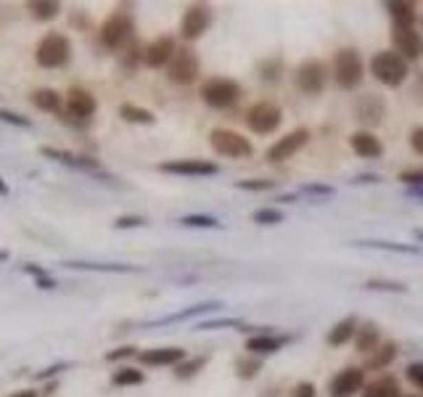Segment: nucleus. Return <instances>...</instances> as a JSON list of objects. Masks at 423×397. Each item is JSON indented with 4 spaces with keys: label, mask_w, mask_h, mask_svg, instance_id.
Returning <instances> with one entry per match:
<instances>
[{
    "label": "nucleus",
    "mask_w": 423,
    "mask_h": 397,
    "mask_svg": "<svg viewBox=\"0 0 423 397\" xmlns=\"http://www.w3.org/2000/svg\"><path fill=\"white\" fill-rule=\"evenodd\" d=\"M365 77V67H362V58L355 48H341L334 56V80L341 90H355L360 87Z\"/></svg>",
    "instance_id": "obj_3"
},
{
    "label": "nucleus",
    "mask_w": 423,
    "mask_h": 397,
    "mask_svg": "<svg viewBox=\"0 0 423 397\" xmlns=\"http://www.w3.org/2000/svg\"><path fill=\"white\" fill-rule=\"evenodd\" d=\"M291 397H315V387H312L310 381H305V384H296V387H294V392H291Z\"/></svg>",
    "instance_id": "obj_50"
},
{
    "label": "nucleus",
    "mask_w": 423,
    "mask_h": 397,
    "mask_svg": "<svg viewBox=\"0 0 423 397\" xmlns=\"http://www.w3.org/2000/svg\"><path fill=\"white\" fill-rule=\"evenodd\" d=\"M405 374H407V381H410L413 387L423 389V363H410Z\"/></svg>",
    "instance_id": "obj_46"
},
{
    "label": "nucleus",
    "mask_w": 423,
    "mask_h": 397,
    "mask_svg": "<svg viewBox=\"0 0 423 397\" xmlns=\"http://www.w3.org/2000/svg\"><path fill=\"white\" fill-rule=\"evenodd\" d=\"M352 111H355L357 122H362L368 127H376V125H381V120L387 117V101L381 96H376V93H365V96H360L355 101Z\"/></svg>",
    "instance_id": "obj_16"
},
{
    "label": "nucleus",
    "mask_w": 423,
    "mask_h": 397,
    "mask_svg": "<svg viewBox=\"0 0 423 397\" xmlns=\"http://www.w3.org/2000/svg\"><path fill=\"white\" fill-rule=\"evenodd\" d=\"M349 146L362 159H378V156L384 154V143L376 138L373 133H368V130H357L355 136L349 138Z\"/></svg>",
    "instance_id": "obj_22"
},
{
    "label": "nucleus",
    "mask_w": 423,
    "mask_h": 397,
    "mask_svg": "<svg viewBox=\"0 0 423 397\" xmlns=\"http://www.w3.org/2000/svg\"><path fill=\"white\" fill-rule=\"evenodd\" d=\"M167 77L175 85H191L199 77V56L186 45L177 48L172 61L167 64Z\"/></svg>",
    "instance_id": "obj_9"
},
{
    "label": "nucleus",
    "mask_w": 423,
    "mask_h": 397,
    "mask_svg": "<svg viewBox=\"0 0 423 397\" xmlns=\"http://www.w3.org/2000/svg\"><path fill=\"white\" fill-rule=\"evenodd\" d=\"M30 11H32V17L37 21H51V19L58 17L61 3H56V0H34V3H30Z\"/></svg>",
    "instance_id": "obj_33"
},
{
    "label": "nucleus",
    "mask_w": 423,
    "mask_h": 397,
    "mask_svg": "<svg viewBox=\"0 0 423 397\" xmlns=\"http://www.w3.org/2000/svg\"><path fill=\"white\" fill-rule=\"evenodd\" d=\"M381 345V331L376 323H362V326L357 328L355 334V347L357 352H362V355H371L376 347Z\"/></svg>",
    "instance_id": "obj_27"
},
{
    "label": "nucleus",
    "mask_w": 423,
    "mask_h": 397,
    "mask_svg": "<svg viewBox=\"0 0 423 397\" xmlns=\"http://www.w3.org/2000/svg\"><path fill=\"white\" fill-rule=\"evenodd\" d=\"M34 286H37V289H45V292H53V289H58V281H56L53 276L37 278V281H34Z\"/></svg>",
    "instance_id": "obj_51"
},
{
    "label": "nucleus",
    "mask_w": 423,
    "mask_h": 397,
    "mask_svg": "<svg viewBox=\"0 0 423 397\" xmlns=\"http://www.w3.org/2000/svg\"><path fill=\"white\" fill-rule=\"evenodd\" d=\"M138 361L143 365H180L186 361V350L183 347H153L138 352Z\"/></svg>",
    "instance_id": "obj_20"
},
{
    "label": "nucleus",
    "mask_w": 423,
    "mask_h": 397,
    "mask_svg": "<svg viewBox=\"0 0 423 397\" xmlns=\"http://www.w3.org/2000/svg\"><path fill=\"white\" fill-rule=\"evenodd\" d=\"M209 146L220 156H228V159H246V156L254 154L252 140L243 138L236 130H228V127H215L209 133Z\"/></svg>",
    "instance_id": "obj_5"
},
{
    "label": "nucleus",
    "mask_w": 423,
    "mask_h": 397,
    "mask_svg": "<svg viewBox=\"0 0 423 397\" xmlns=\"http://www.w3.org/2000/svg\"><path fill=\"white\" fill-rule=\"evenodd\" d=\"M143 225H149V220L143 217V215H122L114 220V228L117 230H127V228H143Z\"/></svg>",
    "instance_id": "obj_41"
},
{
    "label": "nucleus",
    "mask_w": 423,
    "mask_h": 397,
    "mask_svg": "<svg viewBox=\"0 0 423 397\" xmlns=\"http://www.w3.org/2000/svg\"><path fill=\"white\" fill-rule=\"evenodd\" d=\"M384 11H389L391 24H400V27H413L415 24V3H405V0H387L384 3Z\"/></svg>",
    "instance_id": "obj_24"
},
{
    "label": "nucleus",
    "mask_w": 423,
    "mask_h": 397,
    "mask_svg": "<svg viewBox=\"0 0 423 397\" xmlns=\"http://www.w3.org/2000/svg\"><path fill=\"white\" fill-rule=\"evenodd\" d=\"M362 387H365V368L349 365V368H341L331 379L328 392L331 397H355L357 392H362Z\"/></svg>",
    "instance_id": "obj_12"
},
{
    "label": "nucleus",
    "mask_w": 423,
    "mask_h": 397,
    "mask_svg": "<svg viewBox=\"0 0 423 397\" xmlns=\"http://www.w3.org/2000/svg\"><path fill=\"white\" fill-rule=\"evenodd\" d=\"M74 363L72 361H64V363H53V365H48V368H43V371H37L34 374V379L37 381H48V379H53V376H58L61 371H67V368H72Z\"/></svg>",
    "instance_id": "obj_42"
},
{
    "label": "nucleus",
    "mask_w": 423,
    "mask_h": 397,
    "mask_svg": "<svg viewBox=\"0 0 423 397\" xmlns=\"http://www.w3.org/2000/svg\"><path fill=\"white\" fill-rule=\"evenodd\" d=\"M236 189H241V191H270V189H275V180H238L236 183Z\"/></svg>",
    "instance_id": "obj_44"
},
{
    "label": "nucleus",
    "mask_w": 423,
    "mask_h": 397,
    "mask_svg": "<svg viewBox=\"0 0 423 397\" xmlns=\"http://www.w3.org/2000/svg\"><path fill=\"white\" fill-rule=\"evenodd\" d=\"M243 326V321L241 318H215V321H204L196 326V331H212V328H241Z\"/></svg>",
    "instance_id": "obj_39"
},
{
    "label": "nucleus",
    "mask_w": 423,
    "mask_h": 397,
    "mask_svg": "<svg viewBox=\"0 0 423 397\" xmlns=\"http://www.w3.org/2000/svg\"><path fill=\"white\" fill-rule=\"evenodd\" d=\"M281 122H283V111L272 101H259L246 111V125L257 136H270L281 127Z\"/></svg>",
    "instance_id": "obj_8"
},
{
    "label": "nucleus",
    "mask_w": 423,
    "mask_h": 397,
    "mask_svg": "<svg viewBox=\"0 0 423 397\" xmlns=\"http://www.w3.org/2000/svg\"><path fill=\"white\" fill-rule=\"evenodd\" d=\"M0 193H3V196H8V193H11V189L6 186V180H3V178H0Z\"/></svg>",
    "instance_id": "obj_55"
},
{
    "label": "nucleus",
    "mask_w": 423,
    "mask_h": 397,
    "mask_svg": "<svg viewBox=\"0 0 423 397\" xmlns=\"http://www.w3.org/2000/svg\"><path fill=\"white\" fill-rule=\"evenodd\" d=\"M413 236H415V239L423 244V228H415V230H413Z\"/></svg>",
    "instance_id": "obj_57"
},
{
    "label": "nucleus",
    "mask_w": 423,
    "mask_h": 397,
    "mask_svg": "<svg viewBox=\"0 0 423 397\" xmlns=\"http://www.w3.org/2000/svg\"><path fill=\"white\" fill-rule=\"evenodd\" d=\"M262 368V361H257V355H249V358H241L236 363V374L241 379H252L257 376V371Z\"/></svg>",
    "instance_id": "obj_38"
},
{
    "label": "nucleus",
    "mask_w": 423,
    "mask_h": 397,
    "mask_svg": "<svg viewBox=\"0 0 423 397\" xmlns=\"http://www.w3.org/2000/svg\"><path fill=\"white\" fill-rule=\"evenodd\" d=\"M328 77H331V72H328V64L325 61H318V58H310L305 64H299L296 67V74H294V83L296 87L307 93V96H318L325 90L328 85Z\"/></svg>",
    "instance_id": "obj_7"
},
{
    "label": "nucleus",
    "mask_w": 423,
    "mask_h": 397,
    "mask_svg": "<svg viewBox=\"0 0 423 397\" xmlns=\"http://www.w3.org/2000/svg\"><path fill=\"white\" fill-rule=\"evenodd\" d=\"M294 199H296V196H294V193H283V196H281V199H278V202H288V204H291V202H294Z\"/></svg>",
    "instance_id": "obj_56"
},
{
    "label": "nucleus",
    "mask_w": 423,
    "mask_h": 397,
    "mask_svg": "<svg viewBox=\"0 0 423 397\" xmlns=\"http://www.w3.org/2000/svg\"><path fill=\"white\" fill-rule=\"evenodd\" d=\"M199 96H202L204 104L212 106V109H230L241 98V85L228 77H209L199 87Z\"/></svg>",
    "instance_id": "obj_4"
},
{
    "label": "nucleus",
    "mask_w": 423,
    "mask_h": 397,
    "mask_svg": "<svg viewBox=\"0 0 423 397\" xmlns=\"http://www.w3.org/2000/svg\"><path fill=\"white\" fill-rule=\"evenodd\" d=\"M391 43H394V51L400 53L407 64L423 56V37L413 27L391 24Z\"/></svg>",
    "instance_id": "obj_13"
},
{
    "label": "nucleus",
    "mask_w": 423,
    "mask_h": 397,
    "mask_svg": "<svg viewBox=\"0 0 423 397\" xmlns=\"http://www.w3.org/2000/svg\"><path fill=\"white\" fill-rule=\"evenodd\" d=\"M394 358H397V342L378 345L371 352V355H368V361H365V368H373V371H378V368H387V365H389Z\"/></svg>",
    "instance_id": "obj_30"
},
{
    "label": "nucleus",
    "mask_w": 423,
    "mask_h": 397,
    "mask_svg": "<svg viewBox=\"0 0 423 397\" xmlns=\"http://www.w3.org/2000/svg\"><path fill=\"white\" fill-rule=\"evenodd\" d=\"M371 74L387 87H400L407 80V61L397 51H378L371 58Z\"/></svg>",
    "instance_id": "obj_1"
},
{
    "label": "nucleus",
    "mask_w": 423,
    "mask_h": 397,
    "mask_svg": "<svg viewBox=\"0 0 423 397\" xmlns=\"http://www.w3.org/2000/svg\"><path fill=\"white\" fill-rule=\"evenodd\" d=\"M352 246H365V249H381V252H394V255H421L415 244H397V242H378V239H362L352 242Z\"/></svg>",
    "instance_id": "obj_28"
},
{
    "label": "nucleus",
    "mask_w": 423,
    "mask_h": 397,
    "mask_svg": "<svg viewBox=\"0 0 423 397\" xmlns=\"http://www.w3.org/2000/svg\"><path fill=\"white\" fill-rule=\"evenodd\" d=\"M352 183H381V178L373 173H365V175H357Z\"/></svg>",
    "instance_id": "obj_52"
},
{
    "label": "nucleus",
    "mask_w": 423,
    "mask_h": 397,
    "mask_svg": "<svg viewBox=\"0 0 423 397\" xmlns=\"http://www.w3.org/2000/svg\"><path fill=\"white\" fill-rule=\"evenodd\" d=\"M69 270H96V273H138L140 268L124 262H87V259H67L61 262Z\"/></svg>",
    "instance_id": "obj_21"
},
{
    "label": "nucleus",
    "mask_w": 423,
    "mask_h": 397,
    "mask_svg": "<svg viewBox=\"0 0 423 397\" xmlns=\"http://www.w3.org/2000/svg\"><path fill=\"white\" fill-rule=\"evenodd\" d=\"M204 365H206V358H204V355L191 358V361H183L180 365H175V376H177V379H191V376H196V374L202 371Z\"/></svg>",
    "instance_id": "obj_35"
},
{
    "label": "nucleus",
    "mask_w": 423,
    "mask_h": 397,
    "mask_svg": "<svg viewBox=\"0 0 423 397\" xmlns=\"http://www.w3.org/2000/svg\"><path fill=\"white\" fill-rule=\"evenodd\" d=\"M288 342H294V336H278V334H272V331H259V334H254L246 339V350H249V355H272V352H278V350H283Z\"/></svg>",
    "instance_id": "obj_18"
},
{
    "label": "nucleus",
    "mask_w": 423,
    "mask_h": 397,
    "mask_svg": "<svg viewBox=\"0 0 423 397\" xmlns=\"http://www.w3.org/2000/svg\"><path fill=\"white\" fill-rule=\"evenodd\" d=\"M8 397H37L32 392V389H19V392H14V395H8Z\"/></svg>",
    "instance_id": "obj_54"
},
{
    "label": "nucleus",
    "mask_w": 423,
    "mask_h": 397,
    "mask_svg": "<svg viewBox=\"0 0 423 397\" xmlns=\"http://www.w3.org/2000/svg\"><path fill=\"white\" fill-rule=\"evenodd\" d=\"M0 122H6V125H14V127H32V120L21 117V114L11 111V109H0Z\"/></svg>",
    "instance_id": "obj_43"
},
{
    "label": "nucleus",
    "mask_w": 423,
    "mask_h": 397,
    "mask_svg": "<svg viewBox=\"0 0 423 397\" xmlns=\"http://www.w3.org/2000/svg\"><path fill=\"white\" fill-rule=\"evenodd\" d=\"M362 397H402L400 392V384L397 379H391V376H378V379L368 381L365 387H362Z\"/></svg>",
    "instance_id": "obj_26"
},
{
    "label": "nucleus",
    "mask_w": 423,
    "mask_h": 397,
    "mask_svg": "<svg viewBox=\"0 0 423 397\" xmlns=\"http://www.w3.org/2000/svg\"><path fill=\"white\" fill-rule=\"evenodd\" d=\"M410 146H413L415 154L423 156V127H415V130L410 133Z\"/></svg>",
    "instance_id": "obj_49"
},
{
    "label": "nucleus",
    "mask_w": 423,
    "mask_h": 397,
    "mask_svg": "<svg viewBox=\"0 0 423 397\" xmlns=\"http://www.w3.org/2000/svg\"><path fill=\"white\" fill-rule=\"evenodd\" d=\"M407 196H413V199H421V202H423V186H407Z\"/></svg>",
    "instance_id": "obj_53"
},
{
    "label": "nucleus",
    "mask_w": 423,
    "mask_h": 397,
    "mask_svg": "<svg viewBox=\"0 0 423 397\" xmlns=\"http://www.w3.org/2000/svg\"><path fill=\"white\" fill-rule=\"evenodd\" d=\"M143 381H146L143 371L130 368V365H124V368H119V371L111 374V384H114V387H140Z\"/></svg>",
    "instance_id": "obj_32"
},
{
    "label": "nucleus",
    "mask_w": 423,
    "mask_h": 397,
    "mask_svg": "<svg viewBox=\"0 0 423 397\" xmlns=\"http://www.w3.org/2000/svg\"><path fill=\"white\" fill-rule=\"evenodd\" d=\"M400 180H402L405 186H423V167L402 170V173H400Z\"/></svg>",
    "instance_id": "obj_47"
},
{
    "label": "nucleus",
    "mask_w": 423,
    "mask_h": 397,
    "mask_svg": "<svg viewBox=\"0 0 423 397\" xmlns=\"http://www.w3.org/2000/svg\"><path fill=\"white\" fill-rule=\"evenodd\" d=\"M40 154L48 156V159H53V162H61V164H67V167H74V170H85V173H98V170H101V164H98L96 159L72 154V151H64V149L45 146V149H40Z\"/></svg>",
    "instance_id": "obj_19"
},
{
    "label": "nucleus",
    "mask_w": 423,
    "mask_h": 397,
    "mask_svg": "<svg viewBox=\"0 0 423 397\" xmlns=\"http://www.w3.org/2000/svg\"><path fill=\"white\" fill-rule=\"evenodd\" d=\"M307 140H310V130H307V127L291 130L288 136H283L281 140H275L270 149H268V162H272V164L286 162V159H291L299 149H305Z\"/></svg>",
    "instance_id": "obj_14"
},
{
    "label": "nucleus",
    "mask_w": 423,
    "mask_h": 397,
    "mask_svg": "<svg viewBox=\"0 0 423 397\" xmlns=\"http://www.w3.org/2000/svg\"><path fill=\"white\" fill-rule=\"evenodd\" d=\"M64 109H67V117L87 122L93 114H96L98 101H96V96H93L90 90H85V87H72L67 93V98H64Z\"/></svg>",
    "instance_id": "obj_15"
},
{
    "label": "nucleus",
    "mask_w": 423,
    "mask_h": 397,
    "mask_svg": "<svg viewBox=\"0 0 423 397\" xmlns=\"http://www.w3.org/2000/svg\"><path fill=\"white\" fill-rule=\"evenodd\" d=\"M252 220L257 225H281L283 223V212L275 207H259L252 212Z\"/></svg>",
    "instance_id": "obj_34"
},
{
    "label": "nucleus",
    "mask_w": 423,
    "mask_h": 397,
    "mask_svg": "<svg viewBox=\"0 0 423 397\" xmlns=\"http://www.w3.org/2000/svg\"><path fill=\"white\" fill-rule=\"evenodd\" d=\"M159 170L169 175H183V178H212L220 173V167L206 159H169L159 164Z\"/></svg>",
    "instance_id": "obj_11"
},
{
    "label": "nucleus",
    "mask_w": 423,
    "mask_h": 397,
    "mask_svg": "<svg viewBox=\"0 0 423 397\" xmlns=\"http://www.w3.org/2000/svg\"><path fill=\"white\" fill-rule=\"evenodd\" d=\"M133 32H135V21L127 11H114L111 17L103 21L101 27V43L111 51H119L124 48L130 40H133Z\"/></svg>",
    "instance_id": "obj_6"
},
{
    "label": "nucleus",
    "mask_w": 423,
    "mask_h": 397,
    "mask_svg": "<svg viewBox=\"0 0 423 397\" xmlns=\"http://www.w3.org/2000/svg\"><path fill=\"white\" fill-rule=\"evenodd\" d=\"M357 334V318L355 315H347V318H341L336 326L328 331V336H325V342L331 347H344L352 336Z\"/></svg>",
    "instance_id": "obj_25"
},
{
    "label": "nucleus",
    "mask_w": 423,
    "mask_h": 397,
    "mask_svg": "<svg viewBox=\"0 0 423 397\" xmlns=\"http://www.w3.org/2000/svg\"><path fill=\"white\" fill-rule=\"evenodd\" d=\"M133 355H138V347L124 345V347H117V350H111V352H106L103 358H106L109 363H117V361H124V358H133Z\"/></svg>",
    "instance_id": "obj_45"
},
{
    "label": "nucleus",
    "mask_w": 423,
    "mask_h": 397,
    "mask_svg": "<svg viewBox=\"0 0 423 397\" xmlns=\"http://www.w3.org/2000/svg\"><path fill=\"white\" fill-rule=\"evenodd\" d=\"M69 58H72V43L61 32H51L34 45V61L43 69H61L69 64Z\"/></svg>",
    "instance_id": "obj_2"
},
{
    "label": "nucleus",
    "mask_w": 423,
    "mask_h": 397,
    "mask_svg": "<svg viewBox=\"0 0 423 397\" xmlns=\"http://www.w3.org/2000/svg\"><path fill=\"white\" fill-rule=\"evenodd\" d=\"M362 289L368 292H391V294H407L405 283H397V281H365Z\"/></svg>",
    "instance_id": "obj_37"
},
{
    "label": "nucleus",
    "mask_w": 423,
    "mask_h": 397,
    "mask_svg": "<svg viewBox=\"0 0 423 397\" xmlns=\"http://www.w3.org/2000/svg\"><path fill=\"white\" fill-rule=\"evenodd\" d=\"M180 225L186 228H222V223L212 215H186L180 217Z\"/></svg>",
    "instance_id": "obj_36"
},
{
    "label": "nucleus",
    "mask_w": 423,
    "mask_h": 397,
    "mask_svg": "<svg viewBox=\"0 0 423 397\" xmlns=\"http://www.w3.org/2000/svg\"><path fill=\"white\" fill-rule=\"evenodd\" d=\"M21 273L32 276L34 281H37V278H48V276H51L45 268H40V265H34V262H27V265H21Z\"/></svg>",
    "instance_id": "obj_48"
},
{
    "label": "nucleus",
    "mask_w": 423,
    "mask_h": 397,
    "mask_svg": "<svg viewBox=\"0 0 423 397\" xmlns=\"http://www.w3.org/2000/svg\"><path fill=\"white\" fill-rule=\"evenodd\" d=\"M222 302H199V305H191L186 310L180 312H172V315H164V318H159V321H151L149 326H169V323H183V321H191V318H199L204 312H215L220 310Z\"/></svg>",
    "instance_id": "obj_23"
},
{
    "label": "nucleus",
    "mask_w": 423,
    "mask_h": 397,
    "mask_svg": "<svg viewBox=\"0 0 423 397\" xmlns=\"http://www.w3.org/2000/svg\"><path fill=\"white\" fill-rule=\"evenodd\" d=\"M119 117L124 122H133V125H153L156 122L153 111H149V109H143V106L138 104H122L119 106Z\"/></svg>",
    "instance_id": "obj_31"
},
{
    "label": "nucleus",
    "mask_w": 423,
    "mask_h": 397,
    "mask_svg": "<svg viewBox=\"0 0 423 397\" xmlns=\"http://www.w3.org/2000/svg\"><path fill=\"white\" fill-rule=\"evenodd\" d=\"M61 93H56L51 87H40L32 93V104L40 109V111H53V114H61Z\"/></svg>",
    "instance_id": "obj_29"
},
{
    "label": "nucleus",
    "mask_w": 423,
    "mask_h": 397,
    "mask_svg": "<svg viewBox=\"0 0 423 397\" xmlns=\"http://www.w3.org/2000/svg\"><path fill=\"white\" fill-rule=\"evenodd\" d=\"M212 24V8L206 3H193L188 6L183 19H180V37L183 40H199Z\"/></svg>",
    "instance_id": "obj_10"
},
{
    "label": "nucleus",
    "mask_w": 423,
    "mask_h": 397,
    "mask_svg": "<svg viewBox=\"0 0 423 397\" xmlns=\"http://www.w3.org/2000/svg\"><path fill=\"white\" fill-rule=\"evenodd\" d=\"M299 193H305V196H318V199H331L336 189L334 186H325V183H307L299 189Z\"/></svg>",
    "instance_id": "obj_40"
},
{
    "label": "nucleus",
    "mask_w": 423,
    "mask_h": 397,
    "mask_svg": "<svg viewBox=\"0 0 423 397\" xmlns=\"http://www.w3.org/2000/svg\"><path fill=\"white\" fill-rule=\"evenodd\" d=\"M175 51H177V43H175L172 35L156 37L153 43L146 45V51H143V64L151 67V69H162V67H167L169 61H172Z\"/></svg>",
    "instance_id": "obj_17"
}]
</instances>
